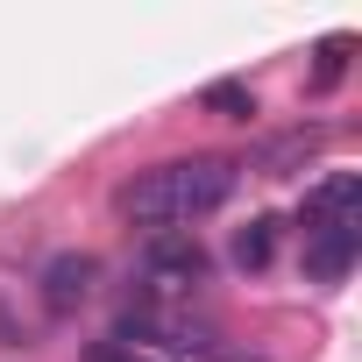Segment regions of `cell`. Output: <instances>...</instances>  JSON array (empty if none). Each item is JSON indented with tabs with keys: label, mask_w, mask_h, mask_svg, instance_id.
Returning <instances> with one entry per match:
<instances>
[{
	"label": "cell",
	"mask_w": 362,
	"mask_h": 362,
	"mask_svg": "<svg viewBox=\"0 0 362 362\" xmlns=\"http://www.w3.org/2000/svg\"><path fill=\"white\" fill-rule=\"evenodd\" d=\"M320 142H327L320 128H291V135H277V142H263V149H256V170H263V177H291Z\"/></svg>",
	"instance_id": "52a82bcc"
},
{
	"label": "cell",
	"mask_w": 362,
	"mask_h": 362,
	"mask_svg": "<svg viewBox=\"0 0 362 362\" xmlns=\"http://www.w3.org/2000/svg\"><path fill=\"white\" fill-rule=\"evenodd\" d=\"M114 341H128V348H142L156 362H221L214 320H192V313H177V305H128Z\"/></svg>",
	"instance_id": "7a4b0ae2"
},
{
	"label": "cell",
	"mask_w": 362,
	"mask_h": 362,
	"mask_svg": "<svg viewBox=\"0 0 362 362\" xmlns=\"http://www.w3.org/2000/svg\"><path fill=\"white\" fill-rule=\"evenodd\" d=\"M199 100H206L214 114H228V121H249V114H256V93H249L242 78H221V86H206Z\"/></svg>",
	"instance_id": "30bf717a"
},
{
	"label": "cell",
	"mask_w": 362,
	"mask_h": 362,
	"mask_svg": "<svg viewBox=\"0 0 362 362\" xmlns=\"http://www.w3.org/2000/svg\"><path fill=\"white\" fill-rule=\"evenodd\" d=\"M15 341H22V327H15L8 313H0V348H15Z\"/></svg>",
	"instance_id": "7c38bea8"
},
{
	"label": "cell",
	"mask_w": 362,
	"mask_h": 362,
	"mask_svg": "<svg viewBox=\"0 0 362 362\" xmlns=\"http://www.w3.org/2000/svg\"><path fill=\"white\" fill-rule=\"evenodd\" d=\"M86 362H156V355H142V348H128V341H93Z\"/></svg>",
	"instance_id": "8fae6325"
},
{
	"label": "cell",
	"mask_w": 362,
	"mask_h": 362,
	"mask_svg": "<svg viewBox=\"0 0 362 362\" xmlns=\"http://www.w3.org/2000/svg\"><path fill=\"white\" fill-rule=\"evenodd\" d=\"M348 57H355V36H348V29L327 36V43L313 50V93H334V86L348 78Z\"/></svg>",
	"instance_id": "9c48e42d"
},
{
	"label": "cell",
	"mask_w": 362,
	"mask_h": 362,
	"mask_svg": "<svg viewBox=\"0 0 362 362\" xmlns=\"http://www.w3.org/2000/svg\"><path fill=\"white\" fill-rule=\"evenodd\" d=\"M242 185V163L235 156H185V163H156L142 170L135 185L121 192V214L149 235H170V228H185L199 214H221Z\"/></svg>",
	"instance_id": "6da1fadb"
},
{
	"label": "cell",
	"mask_w": 362,
	"mask_h": 362,
	"mask_svg": "<svg viewBox=\"0 0 362 362\" xmlns=\"http://www.w3.org/2000/svg\"><path fill=\"white\" fill-rule=\"evenodd\" d=\"M235 270H270V256H277V221L270 214H256L249 228H235Z\"/></svg>",
	"instance_id": "ba28073f"
},
{
	"label": "cell",
	"mask_w": 362,
	"mask_h": 362,
	"mask_svg": "<svg viewBox=\"0 0 362 362\" xmlns=\"http://www.w3.org/2000/svg\"><path fill=\"white\" fill-rule=\"evenodd\" d=\"M362 249V221H334V228H305V277L313 284H341L355 270Z\"/></svg>",
	"instance_id": "277c9868"
},
{
	"label": "cell",
	"mask_w": 362,
	"mask_h": 362,
	"mask_svg": "<svg viewBox=\"0 0 362 362\" xmlns=\"http://www.w3.org/2000/svg\"><path fill=\"white\" fill-rule=\"evenodd\" d=\"M93 284H100V256H86V249H64V256L43 263V305H50L57 320L78 313V305L93 298Z\"/></svg>",
	"instance_id": "5b68a950"
},
{
	"label": "cell",
	"mask_w": 362,
	"mask_h": 362,
	"mask_svg": "<svg viewBox=\"0 0 362 362\" xmlns=\"http://www.w3.org/2000/svg\"><path fill=\"white\" fill-rule=\"evenodd\" d=\"M192 284H206V249H199V235L170 228V235H149V242H142V291H149V305H177Z\"/></svg>",
	"instance_id": "3957f363"
},
{
	"label": "cell",
	"mask_w": 362,
	"mask_h": 362,
	"mask_svg": "<svg viewBox=\"0 0 362 362\" xmlns=\"http://www.w3.org/2000/svg\"><path fill=\"white\" fill-rule=\"evenodd\" d=\"M305 228H334V221H362V177H348V170H334V177H320V185L305 192V214H298Z\"/></svg>",
	"instance_id": "8992f818"
}]
</instances>
